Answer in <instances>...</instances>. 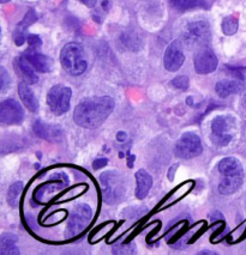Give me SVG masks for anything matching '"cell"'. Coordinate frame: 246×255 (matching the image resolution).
Masks as SVG:
<instances>
[{
    "label": "cell",
    "mask_w": 246,
    "mask_h": 255,
    "mask_svg": "<svg viewBox=\"0 0 246 255\" xmlns=\"http://www.w3.org/2000/svg\"><path fill=\"white\" fill-rule=\"evenodd\" d=\"M24 119L22 106L13 99H7L0 105V121L5 125H18Z\"/></svg>",
    "instance_id": "9c48e42d"
},
{
    "label": "cell",
    "mask_w": 246,
    "mask_h": 255,
    "mask_svg": "<svg viewBox=\"0 0 246 255\" xmlns=\"http://www.w3.org/2000/svg\"><path fill=\"white\" fill-rule=\"evenodd\" d=\"M114 101L109 96L93 97L82 101L73 112V120L83 128H97L113 112Z\"/></svg>",
    "instance_id": "6da1fadb"
},
{
    "label": "cell",
    "mask_w": 246,
    "mask_h": 255,
    "mask_svg": "<svg viewBox=\"0 0 246 255\" xmlns=\"http://www.w3.org/2000/svg\"><path fill=\"white\" fill-rule=\"evenodd\" d=\"M72 91L64 85H54L47 94V105L55 115H63L69 111Z\"/></svg>",
    "instance_id": "8992f818"
},
{
    "label": "cell",
    "mask_w": 246,
    "mask_h": 255,
    "mask_svg": "<svg viewBox=\"0 0 246 255\" xmlns=\"http://www.w3.org/2000/svg\"><path fill=\"white\" fill-rule=\"evenodd\" d=\"M245 101H246V97H245Z\"/></svg>",
    "instance_id": "e575fe53"
},
{
    "label": "cell",
    "mask_w": 246,
    "mask_h": 255,
    "mask_svg": "<svg viewBox=\"0 0 246 255\" xmlns=\"http://www.w3.org/2000/svg\"><path fill=\"white\" fill-rule=\"evenodd\" d=\"M231 121L232 120L226 117H218L213 120V141L218 146H226L232 140V135L227 134L228 129L231 128Z\"/></svg>",
    "instance_id": "30bf717a"
},
{
    "label": "cell",
    "mask_w": 246,
    "mask_h": 255,
    "mask_svg": "<svg viewBox=\"0 0 246 255\" xmlns=\"http://www.w3.org/2000/svg\"><path fill=\"white\" fill-rule=\"evenodd\" d=\"M202 151L203 146L201 143V138L192 132L184 133L179 138V140L177 141L176 147H174L176 156L184 159H190L200 156Z\"/></svg>",
    "instance_id": "52a82bcc"
},
{
    "label": "cell",
    "mask_w": 246,
    "mask_h": 255,
    "mask_svg": "<svg viewBox=\"0 0 246 255\" xmlns=\"http://www.w3.org/2000/svg\"><path fill=\"white\" fill-rule=\"evenodd\" d=\"M117 139L119 141L126 140V133L125 132H119V133H118V135H117Z\"/></svg>",
    "instance_id": "1f68e13d"
},
{
    "label": "cell",
    "mask_w": 246,
    "mask_h": 255,
    "mask_svg": "<svg viewBox=\"0 0 246 255\" xmlns=\"http://www.w3.org/2000/svg\"><path fill=\"white\" fill-rule=\"evenodd\" d=\"M136 245L125 243V245H115L113 247V254H135Z\"/></svg>",
    "instance_id": "603a6c76"
},
{
    "label": "cell",
    "mask_w": 246,
    "mask_h": 255,
    "mask_svg": "<svg viewBox=\"0 0 246 255\" xmlns=\"http://www.w3.org/2000/svg\"><path fill=\"white\" fill-rule=\"evenodd\" d=\"M36 19H37L36 13H35V11L32 10V8H30V10H29L28 12H26L25 17H24V18H23L22 22H20L19 24H18V28L23 29V30H25V29L28 28L29 25H31L32 23H34Z\"/></svg>",
    "instance_id": "cb8c5ba5"
},
{
    "label": "cell",
    "mask_w": 246,
    "mask_h": 255,
    "mask_svg": "<svg viewBox=\"0 0 246 255\" xmlns=\"http://www.w3.org/2000/svg\"><path fill=\"white\" fill-rule=\"evenodd\" d=\"M243 90H244V84L240 81H221L215 87L216 94L221 99H226L230 95L238 94Z\"/></svg>",
    "instance_id": "e0dca14e"
},
{
    "label": "cell",
    "mask_w": 246,
    "mask_h": 255,
    "mask_svg": "<svg viewBox=\"0 0 246 255\" xmlns=\"http://www.w3.org/2000/svg\"><path fill=\"white\" fill-rule=\"evenodd\" d=\"M17 237L12 234H4L0 239V254L7 255V254H19V249L16 247Z\"/></svg>",
    "instance_id": "d6986e66"
},
{
    "label": "cell",
    "mask_w": 246,
    "mask_h": 255,
    "mask_svg": "<svg viewBox=\"0 0 246 255\" xmlns=\"http://www.w3.org/2000/svg\"><path fill=\"white\" fill-rule=\"evenodd\" d=\"M136 182H137V187H136V195L138 199H144L149 193L150 188L153 186V179L149 173L143 170H138L136 173Z\"/></svg>",
    "instance_id": "2e32d148"
},
{
    "label": "cell",
    "mask_w": 246,
    "mask_h": 255,
    "mask_svg": "<svg viewBox=\"0 0 246 255\" xmlns=\"http://www.w3.org/2000/svg\"><path fill=\"white\" fill-rule=\"evenodd\" d=\"M102 186L103 200L108 205L120 203L125 198L126 182L123 175L118 171H106L100 177Z\"/></svg>",
    "instance_id": "3957f363"
},
{
    "label": "cell",
    "mask_w": 246,
    "mask_h": 255,
    "mask_svg": "<svg viewBox=\"0 0 246 255\" xmlns=\"http://www.w3.org/2000/svg\"><path fill=\"white\" fill-rule=\"evenodd\" d=\"M212 38L209 24L204 20H197L186 25L183 32V41L190 48H201L207 46Z\"/></svg>",
    "instance_id": "5b68a950"
},
{
    "label": "cell",
    "mask_w": 246,
    "mask_h": 255,
    "mask_svg": "<svg viewBox=\"0 0 246 255\" xmlns=\"http://www.w3.org/2000/svg\"><path fill=\"white\" fill-rule=\"evenodd\" d=\"M26 41H28L29 46H30L31 48H37V47H40L41 44H42V41H41L40 36L34 34H29L28 36H26Z\"/></svg>",
    "instance_id": "83f0119b"
},
{
    "label": "cell",
    "mask_w": 246,
    "mask_h": 255,
    "mask_svg": "<svg viewBox=\"0 0 246 255\" xmlns=\"http://www.w3.org/2000/svg\"><path fill=\"white\" fill-rule=\"evenodd\" d=\"M219 171L224 176L219 186V192L224 195L236 193L244 181V168L242 163L234 157H227L219 163Z\"/></svg>",
    "instance_id": "7a4b0ae2"
},
{
    "label": "cell",
    "mask_w": 246,
    "mask_h": 255,
    "mask_svg": "<svg viewBox=\"0 0 246 255\" xmlns=\"http://www.w3.org/2000/svg\"><path fill=\"white\" fill-rule=\"evenodd\" d=\"M24 41H25L24 30L17 26V30L14 31V43H16L17 46H22V44L24 43Z\"/></svg>",
    "instance_id": "f1b7e54d"
},
{
    "label": "cell",
    "mask_w": 246,
    "mask_h": 255,
    "mask_svg": "<svg viewBox=\"0 0 246 255\" xmlns=\"http://www.w3.org/2000/svg\"><path fill=\"white\" fill-rule=\"evenodd\" d=\"M0 73H1V75H0V81H1V91L2 93H5L7 87L10 85V76L7 75L6 70H5L4 67L0 69Z\"/></svg>",
    "instance_id": "484cf974"
},
{
    "label": "cell",
    "mask_w": 246,
    "mask_h": 255,
    "mask_svg": "<svg viewBox=\"0 0 246 255\" xmlns=\"http://www.w3.org/2000/svg\"><path fill=\"white\" fill-rule=\"evenodd\" d=\"M60 62L63 69L71 76H79L87 70L88 62L84 59V49L77 42L67 43L61 49Z\"/></svg>",
    "instance_id": "277c9868"
},
{
    "label": "cell",
    "mask_w": 246,
    "mask_h": 255,
    "mask_svg": "<svg viewBox=\"0 0 246 255\" xmlns=\"http://www.w3.org/2000/svg\"><path fill=\"white\" fill-rule=\"evenodd\" d=\"M200 254H216V253H213V252H207V251H204V252H201Z\"/></svg>",
    "instance_id": "d6a6232c"
},
{
    "label": "cell",
    "mask_w": 246,
    "mask_h": 255,
    "mask_svg": "<svg viewBox=\"0 0 246 255\" xmlns=\"http://www.w3.org/2000/svg\"><path fill=\"white\" fill-rule=\"evenodd\" d=\"M35 134L38 135L40 138L46 139V140L58 141L63 138V131L59 126L54 125H48L43 123L42 120H36L32 126Z\"/></svg>",
    "instance_id": "4fadbf2b"
},
{
    "label": "cell",
    "mask_w": 246,
    "mask_h": 255,
    "mask_svg": "<svg viewBox=\"0 0 246 255\" xmlns=\"http://www.w3.org/2000/svg\"><path fill=\"white\" fill-rule=\"evenodd\" d=\"M18 95H19V99L22 100L23 105H24L29 111L35 113L37 112L38 109V101L35 96L34 93L29 85L26 84L25 82H22L18 84Z\"/></svg>",
    "instance_id": "ac0fdd59"
},
{
    "label": "cell",
    "mask_w": 246,
    "mask_h": 255,
    "mask_svg": "<svg viewBox=\"0 0 246 255\" xmlns=\"http://www.w3.org/2000/svg\"><path fill=\"white\" fill-rule=\"evenodd\" d=\"M123 43L125 44L126 47H129L130 49H136V43H139V42H136V41H139L137 37H135V35H131V36H129V35H124L123 37Z\"/></svg>",
    "instance_id": "4316f807"
},
{
    "label": "cell",
    "mask_w": 246,
    "mask_h": 255,
    "mask_svg": "<svg viewBox=\"0 0 246 255\" xmlns=\"http://www.w3.org/2000/svg\"><path fill=\"white\" fill-rule=\"evenodd\" d=\"M218 67V58L212 49L203 48L195 56V70L198 75H208Z\"/></svg>",
    "instance_id": "8fae6325"
},
{
    "label": "cell",
    "mask_w": 246,
    "mask_h": 255,
    "mask_svg": "<svg viewBox=\"0 0 246 255\" xmlns=\"http://www.w3.org/2000/svg\"><path fill=\"white\" fill-rule=\"evenodd\" d=\"M91 219H93V210L90 209V206L85 205V204L77 206L71 213L66 228V235L73 237L81 234L85 228L89 227Z\"/></svg>",
    "instance_id": "ba28073f"
},
{
    "label": "cell",
    "mask_w": 246,
    "mask_h": 255,
    "mask_svg": "<svg viewBox=\"0 0 246 255\" xmlns=\"http://www.w3.org/2000/svg\"><path fill=\"white\" fill-rule=\"evenodd\" d=\"M171 85L180 90H186L189 88V78L185 76H178L171 82Z\"/></svg>",
    "instance_id": "d4e9b609"
},
{
    "label": "cell",
    "mask_w": 246,
    "mask_h": 255,
    "mask_svg": "<svg viewBox=\"0 0 246 255\" xmlns=\"http://www.w3.org/2000/svg\"><path fill=\"white\" fill-rule=\"evenodd\" d=\"M204 0H172V4L178 10H189V8H195L202 6Z\"/></svg>",
    "instance_id": "44dd1931"
},
{
    "label": "cell",
    "mask_w": 246,
    "mask_h": 255,
    "mask_svg": "<svg viewBox=\"0 0 246 255\" xmlns=\"http://www.w3.org/2000/svg\"><path fill=\"white\" fill-rule=\"evenodd\" d=\"M23 191V183L22 182H14L13 185L10 186L7 191V203L12 207H16L18 205L20 194Z\"/></svg>",
    "instance_id": "ffe728a7"
},
{
    "label": "cell",
    "mask_w": 246,
    "mask_h": 255,
    "mask_svg": "<svg viewBox=\"0 0 246 255\" xmlns=\"http://www.w3.org/2000/svg\"><path fill=\"white\" fill-rule=\"evenodd\" d=\"M14 66H16V69L19 71V73L22 75L25 83H28V84H35V83H37L38 77L36 75V72H35L36 70L32 67V65L29 62L28 59L25 58V55L17 58L16 60H14Z\"/></svg>",
    "instance_id": "5bb4252c"
},
{
    "label": "cell",
    "mask_w": 246,
    "mask_h": 255,
    "mask_svg": "<svg viewBox=\"0 0 246 255\" xmlns=\"http://www.w3.org/2000/svg\"><path fill=\"white\" fill-rule=\"evenodd\" d=\"M82 4H84L88 7H95L96 6V0H79Z\"/></svg>",
    "instance_id": "4dcf8cb0"
},
{
    "label": "cell",
    "mask_w": 246,
    "mask_h": 255,
    "mask_svg": "<svg viewBox=\"0 0 246 255\" xmlns=\"http://www.w3.org/2000/svg\"><path fill=\"white\" fill-rule=\"evenodd\" d=\"M238 19L236 17H226L224 22H222V31L226 35H234L238 30Z\"/></svg>",
    "instance_id": "7402d4cb"
},
{
    "label": "cell",
    "mask_w": 246,
    "mask_h": 255,
    "mask_svg": "<svg viewBox=\"0 0 246 255\" xmlns=\"http://www.w3.org/2000/svg\"><path fill=\"white\" fill-rule=\"evenodd\" d=\"M185 55L183 52V46L180 41L172 42L165 53V67L170 72H176L183 66Z\"/></svg>",
    "instance_id": "7c38bea8"
},
{
    "label": "cell",
    "mask_w": 246,
    "mask_h": 255,
    "mask_svg": "<svg viewBox=\"0 0 246 255\" xmlns=\"http://www.w3.org/2000/svg\"><path fill=\"white\" fill-rule=\"evenodd\" d=\"M24 55L29 60V62L32 65V67H34L36 71H38V72H42V73L51 72L53 67V61L51 58H48L47 55L41 54V53L32 52V50H30V52L26 53Z\"/></svg>",
    "instance_id": "9a60e30c"
},
{
    "label": "cell",
    "mask_w": 246,
    "mask_h": 255,
    "mask_svg": "<svg viewBox=\"0 0 246 255\" xmlns=\"http://www.w3.org/2000/svg\"><path fill=\"white\" fill-rule=\"evenodd\" d=\"M107 163H108L107 158H97L93 162V167L94 169H101L103 167H106Z\"/></svg>",
    "instance_id": "f546056e"
},
{
    "label": "cell",
    "mask_w": 246,
    "mask_h": 255,
    "mask_svg": "<svg viewBox=\"0 0 246 255\" xmlns=\"http://www.w3.org/2000/svg\"><path fill=\"white\" fill-rule=\"evenodd\" d=\"M10 1V0H0V2H2V4H5V2Z\"/></svg>",
    "instance_id": "836d02e7"
}]
</instances>
